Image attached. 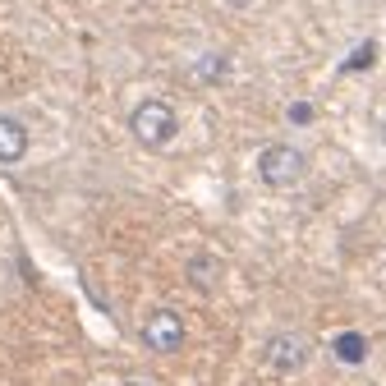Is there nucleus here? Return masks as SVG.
<instances>
[{"mask_svg": "<svg viewBox=\"0 0 386 386\" xmlns=\"http://www.w3.org/2000/svg\"><path fill=\"white\" fill-rule=\"evenodd\" d=\"M129 134L147 152H166L170 143H175V134H180V115L161 97H143L138 106L129 110Z\"/></svg>", "mask_w": 386, "mask_h": 386, "instance_id": "obj_1", "label": "nucleus"}, {"mask_svg": "<svg viewBox=\"0 0 386 386\" xmlns=\"http://www.w3.org/2000/svg\"><path fill=\"white\" fill-rule=\"evenodd\" d=\"M304 170H309V156L299 152L294 143H267L263 152H258V180L267 189H294L304 180Z\"/></svg>", "mask_w": 386, "mask_h": 386, "instance_id": "obj_2", "label": "nucleus"}, {"mask_svg": "<svg viewBox=\"0 0 386 386\" xmlns=\"http://www.w3.org/2000/svg\"><path fill=\"white\" fill-rule=\"evenodd\" d=\"M313 359V340L299 336V331H276V336L263 340V368L276 372V377H294L304 372Z\"/></svg>", "mask_w": 386, "mask_h": 386, "instance_id": "obj_3", "label": "nucleus"}, {"mask_svg": "<svg viewBox=\"0 0 386 386\" xmlns=\"http://www.w3.org/2000/svg\"><path fill=\"white\" fill-rule=\"evenodd\" d=\"M138 336H143V345H147L152 354H180L189 331H184V317H180L175 309H152L147 317H143Z\"/></svg>", "mask_w": 386, "mask_h": 386, "instance_id": "obj_4", "label": "nucleus"}, {"mask_svg": "<svg viewBox=\"0 0 386 386\" xmlns=\"http://www.w3.org/2000/svg\"><path fill=\"white\" fill-rule=\"evenodd\" d=\"M32 138H28V124L14 120V115H0V166H19L28 156Z\"/></svg>", "mask_w": 386, "mask_h": 386, "instance_id": "obj_5", "label": "nucleus"}, {"mask_svg": "<svg viewBox=\"0 0 386 386\" xmlns=\"http://www.w3.org/2000/svg\"><path fill=\"white\" fill-rule=\"evenodd\" d=\"M189 276H193V285H198V290H212V285L221 280V263L212 258V253H198V258L189 263Z\"/></svg>", "mask_w": 386, "mask_h": 386, "instance_id": "obj_6", "label": "nucleus"}, {"mask_svg": "<svg viewBox=\"0 0 386 386\" xmlns=\"http://www.w3.org/2000/svg\"><path fill=\"white\" fill-rule=\"evenodd\" d=\"M226 64H230L226 56H202V60H198V78H202V83H221V78H226Z\"/></svg>", "mask_w": 386, "mask_h": 386, "instance_id": "obj_7", "label": "nucleus"}, {"mask_svg": "<svg viewBox=\"0 0 386 386\" xmlns=\"http://www.w3.org/2000/svg\"><path fill=\"white\" fill-rule=\"evenodd\" d=\"M309 120H313V106H309V101L290 106V124H309Z\"/></svg>", "mask_w": 386, "mask_h": 386, "instance_id": "obj_8", "label": "nucleus"}, {"mask_svg": "<svg viewBox=\"0 0 386 386\" xmlns=\"http://www.w3.org/2000/svg\"><path fill=\"white\" fill-rule=\"evenodd\" d=\"M221 5H230V10H248L253 0H221Z\"/></svg>", "mask_w": 386, "mask_h": 386, "instance_id": "obj_9", "label": "nucleus"}, {"mask_svg": "<svg viewBox=\"0 0 386 386\" xmlns=\"http://www.w3.org/2000/svg\"><path fill=\"white\" fill-rule=\"evenodd\" d=\"M377 134H382V143H386V115H382V124H377Z\"/></svg>", "mask_w": 386, "mask_h": 386, "instance_id": "obj_10", "label": "nucleus"}, {"mask_svg": "<svg viewBox=\"0 0 386 386\" xmlns=\"http://www.w3.org/2000/svg\"><path fill=\"white\" fill-rule=\"evenodd\" d=\"M124 386H152V382H124Z\"/></svg>", "mask_w": 386, "mask_h": 386, "instance_id": "obj_11", "label": "nucleus"}]
</instances>
